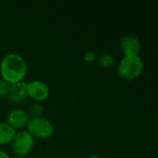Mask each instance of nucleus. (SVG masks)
I'll return each mask as SVG.
<instances>
[{
    "label": "nucleus",
    "instance_id": "nucleus-16",
    "mask_svg": "<svg viewBox=\"0 0 158 158\" xmlns=\"http://www.w3.org/2000/svg\"><path fill=\"white\" fill-rule=\"evenodd\" d=\"M15 158H25V157H19V156H16Z\"/></svg>",
    "mask_w": 158,
    "mask_h": 158
},
{
    "label": "nucleus",
    "instance_id": "nucleus-11",
    "mask_svg": "<svg viewBox=\"0 0 158 158\" xmlns=\"http://www.w3.org/2000/svg\"><path fill=\"white\" fill-rule=\"evenodd\" d=\"M97 60H98L99 65L102 69H111L115 65V57L112 55H110V54H103L101 56H99L97 58Z\"/></svg>",
    "mask_w": 158,
    "mask_h": 158
},
{
    "label": "nucleus",
    "instance_id": "nucleus-9",
    "mask_svg": "<svg viewBox=\"0 0 158 158\" xmlns=\"http://www.w3.org/2000/svg\"><path fill=\"white\" fill-rule=\"evenodd\" d=\"M15 134L16 131L7 122H0V145L10 144Z\"/></svg>",
    "mask_w": 158,
    "mask_h": 158
},
{
    "label": "nucleus",
    "instance_id": "nucleus-1",
    "mask_svg": "<svg viewBox=\"0 0 158 158\" xmlns=\"http://www.w3.org/2000/svg\"><path fill=\"white\" fill-rule=\"evenodd\" d=\"M27 71L28 66L25 59L16 53L6 55L0 62L1 79L9 84L23 81Z\"/></svg>",
    "mask_w": 158,
    "mask_h": 158
},
{
    "label": "nucleus",
    "instance_id": "nucleus-8",
    "mask_svg": "<svg viewBox=\"0 0 158 158\" xmlns=\"http://www.w3.org/2000/svg\"><path fill=\"white\" fill-rule=\"evenodd\" d=\"M28 98L27 93V82L20 81L15 84H11L10 91L7 99L14 105L20 104Z\"/></svg>",
    "mask_w": 158,
    "mask_h": 158
},
{
    "label": "nucleus",
    "instance_id": "nucleus-15",
    "mask_svg": "<svg viewBox=\"0 0 158 158\" xmlns=\"http://www.w3.org/2000/svg\"><path fill=\"white\" fill-rule=\"evenodd\" d=\"M88 158H101L100 156H89V157Z\"/></svg>",
    "mask_w": 158,
    "mask_h": 158
},
{
    "label": "nucleus",
    "instance_id": "nucleus-13",
    "mask_svg": "<svg viewBox=\"0 0 158 158\" xmlns=\"http://www.w3.org/2000/svg\"><path fill=\"white\" fill-rule=\"evenodd\" d=\"M84 60L87 63H93L97 60V55L96 53H94L93 51H88L84 54Z\"/></svg>",
    "mask_w": 158,
    "mask_h": 158
},
{
    "label": "nucleus",
    "instance_id": "nucleus-4",
    "mask_svg": "<svg viewBox=\"0 0 158 158\" xmlns=\"http://www.w3.org/2000/svg\"><path fill=\"white\" fill-rule=\"evenodd\" d=\"M10 145L11 150L16 156L25 157L31 153L34 145V139L26 131V130L18 131H16Z\"/></svg>",
    "mask_w": 158,
    "mask_h": 158
},
{
    "label": "nucleus",
    "instance_id": "nucleus-3",
    "mask_svg": "<svg viewBox=\"0 0 158 158\" xmlns=\"http://www.w3.org/2000/svg\"><path fill=\"white\" fill-rule=\"evenodd\" d=\"M25 130L34 140L48 139L54 132L52 123L44 117L30 118Z\"/></svg>",
    "mask_w": 158,
    "mask_h": 158
},
{
    "label": "nucleus",
    "instance_id": "nucleus-14",
    "mask_svg": "<svg viewBox=\"0 0 158 158\" xmlns=\"http://www.w3.org/2000/svg\"><path fill=\"white\" fill-rule=\"evenodd\" d=\"M0 158H11V157L8 156V154H7L6 152H4V151H1V150H0Z\"/></svg>",
    "mask_w": 158,
    "mask_h": 158
},
{
    "label": "nucleus",
    "instance_id": "nucleus-12",
    "mask_svg": "<svg viewBox=\"0 0 158 158\" xmlns=\"http://www.w3.org/2000/svg\"><path fill=\"white\" fill-rule=\"evenodd\" d=\"M11 84L4 81L3 79L0 78V99L7 98L9 91H10Z\"/></svg>",
    "mask_w": 158,
    "mask_h": 158
},
{
    "label": "nucleus",
    "instance_id": "nucleus-6",
    "mask_svg": "<svg viewBox=\"0 0 158 158\" xmlns=\"http://www.w3.org/2000/svg\"><path fill=\"white\" fill-rule=\"evenodd\" d=\"M30 118H31L27 110L22 108H14L7 114L6 122L17 131L26 128Z\"/></svg>",
    "mask_w": 158,
    "mask_h": 158
},
{
    "label": "nucleus",
    "instance_id": "nucleus-5",
    "mask_svg": "<svg viewBox=\"0 0 158 158\" xmlns=\"http://www.w3.org/2000/svg\"><path fill=\"white\" fill-rule=\"evenodd\" d=\"M27 93L28 97L33 99L34 102L42 103L48 98L49 88L45 82L34 80L27 82Z\"/></svg>",
    "mask_w": 158,
    "mask_h": 158
},
{
    "label": "nucleus",
    "instance_id": "nucleus-2",
    "mask_svg": "<svg viewBox=\"0 0 158 158\" xmlns=\"http://www.w3.org/2000/svg\"><path fill=\"white\" fill-rule=\"evenodd\" d=\"M143 70V62L140 56H124L117 68L118 75L125 81H133L141 76Z\"/></svg>",
    "mask_w": 158,
    "mask_h": 158
},
{
    "label": "nucleus",
    "instance_id": "nucleus-7",
    "mask_svg": "<svg viewBox=\"0 0 158 158\" xmlns=\"http://www.w3.org/2000/svg\"><path fill=\"white\" fill-rule=\"evenodd\" d=\"M120 46L123 51L124 56H139L141 52V43L139 39L133 35H126L121 39Z\"/></svg>",
    "mask_w": 158,
    "mask_h": 158
},
{
    "label": "nucleus",
    "instance_id": "nucleus-10",
    "mask_svg": "<svg viewBox=\"0 0 158 158\" xmlns=\"http://www.w3.org/2000/svg\"><path fill=\"white\" fill-rule=\"evenodd\" d=\"M44 111H45L44 106L42 105V103H39V102H34L29 106V109L27 110V112H28L31 118L43 117Z\"/></svg>",
    "mask_w": 158,
    "mask_h": 158
}]
</instances>
